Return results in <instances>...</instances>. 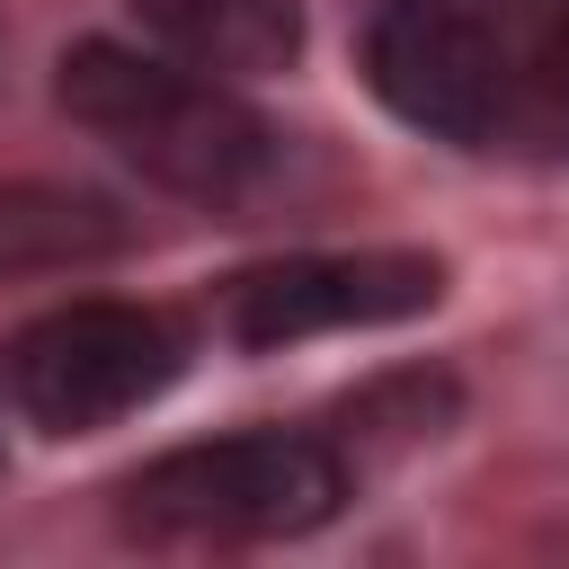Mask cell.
I'll list each match as a JSON object with an SVG mask.
<instances>
[{
  "instance_id": "obj_1",
  "label": "cell",
  "mask_w": 569,
  "mask_h": 569,
  "mask_svg": "<svg viewBox=\"0 0 569 569\" xmlns=\"http://www.w3.org/2000/svg\"><path fill=\"white\" fill-rule=\"evenodd\" d=\"M53 98L71 107V124H89L107 151H124L151 187L196 196V204H240L276 169V124L231 80H213L178 53L89 36L62 53Z\"/></svg>"
},
{
  "instance_id": "obj_2",
  "label": "cell",
  "mask_w": 569,
  "mask_h": 569,
  "mask_svg": "<svg viewBox=\"0 0 569 569\" xmlns=\"http://www.w3.org/2000/svg\"><path fill=\"white\" fill-rule=\"evenodd\" d=\"M116 498L142 542H293L356 498V462L311 427H249L142 462Z\"/></svg>"
},
{
  "instance_id": "obj_3",
  "label": "cell",
  "mask_w": 569,
  "mask_h": 569,
  "mask_svg": "<svg viewBox=\"0 0 569 569\" xmlns=\"http://www.w3.org/2000/svg\"><path fill=\"white\" fill-rule=\"evenodd\" d=\"M365 89L453 151H498L516 124V53L453 0H382L365 18Z\"/></svg>"
},
{
  "instance_id": "obj_4",
  "label": "cell",
  "mask_w": 569,
  "mask_h": 569,
  "mask_svg": "<svg viewBox=\"0 0 569 569\" xmlns=\"http://www.w3.org/2000/svg\"><path fill=\"white\" fill-rule=\"evenodd\" d=\"M187 373V338L142 302H62L9 347V391L44 436H98Z\"/></svg>"
},
{
  "instance_id": "obj_5",
  "label": "cell",
  "mask_w": 569,
  "mask_h": 569,
  "mask_svg": "<svg viewBox=\"0 0 569 569\" xmlns=\"http://www.w3.org/2000/svg\"><path fill=\"white\" fill-rule=\"evenodd\" d=\"M445 302V258L427 249H311V258H276L222 284L213 320L231 347L267 356L293 338H338V329H391Z\"/></svg>"
},
{
  "instance_id": "obj_6",
  "label": "cell",
  "mask_w": 569,
  "mask_h": 569,
  "mask_svg": "<svg viewBox=\"0 0 569 569\" xmlns=\"http://www.w3.org/2000/svg\"><path fill=\"white\" fill-rule=\"evenodd\" d=\"M133 249V213L98 187L62 178H9L0 187V276H62Z\"/></svg>"
},
{
  "instance_id": "obj_7",
  "label": "cell",
  "mask_w": 569,
  "mask_h": 569,
  "mask_svg": "<svg viewBox=\"0 0 569 569\" xmlns=\"http://www.w3.org/2000/svg\"><path fill=\"white\" fill-rule=\"evenodd\" d=\"M133 9L178 62L213 80H258L302 53V0H133Z\"/></svg>"
},
{
  "instance_id": "obj_8",
  "label": "cell",
  "mask_w": 569,
  "mask_h": 569,
  "mask_svg": "<svg viewBox=\"0 0 569 569\" xmlns=\"http://www.w3.org/2000/svg\"><path fill=\"white\" fill-rule=\"evenodd\" d=\"M445 418H453V382H445V373H391V382H373V391L347 400V436H356V453L427 445ZM347 436H329V445H347Z\"/></svg>"
},
{
  "instance_id": "obj_9",
  "label": "cell",
  "mask_w": 569,
  "mask_h": 569,
  "mask_svg": "<svg viewBox=\"0 0 569 569\" xmlns=\"http://www.w3.org/2000/svg\"><path fill=\"white\" fill-rule=\"evenodd\" d=\"M507 142H533V151L569 160V9L516 62V124H507Z\"/></svg>"
}]
</instances>
